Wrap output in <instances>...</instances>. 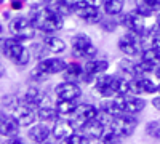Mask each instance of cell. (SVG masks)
Returning a JSON list of instances; mask_svg holds the SVG:
<instances>
[{
  "instance_id": "1",
  "label": "cell",
  "mask_w": 160,
  "mask_h": 144,
  "mask_svg": "<svg viewBox=\"0 0 160 144\" xmlns=\"http://www.w3.org/2000/svg\"><path fill=\"white\" fill-rule=\"evenodd\" d=\"M31 21L35 26V29L42 31L45 34H53L56 31H61L64 26L62 15L56 13L47 5H34L31 8Z\"/></svg>"
},
{
  "instance_id": "2",
  "label": "cell",
  "mask_w": 160,
  "mask_h": 144,
  "mask_svg": "<svg viewBox=\"0 0 160 144\" xmlns=\"http://www.w3.org/2000/svg\"><path fill=\"white\" fill-rule=\"evenodd\" d=\"M2 51L3 56L13 61L18 66H26L31 59V55L19 38H3L2 40Z\"/></svg>"
},
{
  "instance_id": "3",
  "label": "cell",
  "mask_w": 160,
  "mask_h": 144,
  "mask_svg": "<svg viewBox=\"0 0 160 144\" xmlns=\"http://www.w3.org/2000/svg\"><path fill=\"white\" fill-rule=\"evenodd\" d=\"M109 127L118 136L127 138V136H131L135 133V130L138 127V120H136L135 115H131V112H123L120 115L112 117V122H111Z\"/></svg>"
},
{
  "instance_id": "4",
  "label": "cell",
  "mask_w": 160,
  "mask_h": 144,
  "mask_svg": "<svg viewBox=\"0 0 160 144\" xmlns=\"http://www.w3.org/2000/svg\"><path fill=\"white\" fill-rule=\"evenodd\" d=\"M66 67H68V62H66L64 59H59V58H45V59H40V62L35 66V69L31 74V77L47 78V75L64 72Z\"/></svg>"
},
{
  "instance_id": "5",
  "label": "cell",
  "mask_w": 160,
  "mask_h": 144,
  "mask_svg": "<svg viewBox=\"0 0 160 144\" xmlns=\"http://www.w3.org/2000/svg\"><path fill=\"white\" fill-rule=\"evenodd\" d=\"M98 50L93 45L91 38L85 34L75 35L72 40V55L75 58H85V59H93L96 56Z\"/></svg>"
},
{
  "instance_id": "6",
  "label": "cell",
  "mask_w": 160,
  "mask_h": 144,
  "mask_svg": "<svg viewBox=\"0 0 160 144\" xmlns=\"http://www.w3.org/2000/svg\"><path fill=\"white\" fill-rule=\"evenodd\" d=\"M118 22L130 32H135L136 35L142 37L146 32V26H144V16L139 15L136 10L128 11V13H120V19Z\"/></svg>"
},
{
  "instance_id": "7",
  "label": "cell",
  "mask_w": 160,
  "mask_h": 144,
  "mask_svg": "<svg viewBox=\"0 0 160 144\" xmlns=\"http://www.w3.org/2000/svg\"><path fill=\"white\" fill-rule=\"evenodd\" d=\"M10 32L19 40H31L35 34V26L32 24L31 18L28 19V18L18 16L10 22Z\"/></svg>"
},
{
  "instance_id": "8",
  "label": "cell",
  "mask_w": 160,
  "mask_h": 144,
  "mask_svg": "<svg viewBox=\"0 0 160 144\" xmlns=\"http://www.w3.org/2000/svg\"><path fill=\"white\" fill-rule=\"evenodd\" d=\"M74 11L80 19H83L88 24H96V22H101V19H102L98 7H93V5L87 3L85 0H80Z\"/></svg>"
},
{
  "instance_id": "9",
  "label": "cell",
  "mask_w": 160,
  "mask_h": 144,
  "mask_svg": "<svg viewBox=\"0 0 160 144\" xmlns=\"http://www.w3.org/2000/svg\"><path fill=\"white\" fill-rule=\"evenodd\" d=\"M118 48L127 56H138L139 51H142L141 45H139V35H136L135 32L128 31L127 35L118 38Z\"/></svg>"
},
{
  "instance_id": "10",
  "label": "cell",
  "mask_w": 160,
  "mask_h": 144,
  "mask_svg": "<svg viewBox=\"0 0 160 144\" xmlns=\"http://www.w3.org/2000/svg\"><path fill=\"white\" fill-rule=\"evenodd\" d=\"M115 75H101L95 80V93H98L102 98H114L115 93Z\"/></svg>"
},
{
  "instance_id": "11",
  "label": "cell",
  "mask_w": 160,
  "mask_h": 144,
  "mask_svg": "<svg viewBox=\"0 0 160 144\" xmlns=\"http://www.w3.org/2000/svg\"><path fill=\"white\" fill-rule=\"evenodd\" d=\"M99 111H104L111 114L112 117L120 115L127 112V104H125V96H114V98H104L99 104Z\"/></svg>"
},
{
  "instance_id": "12",
  "label": "cell",
  "mask_w": 160,
  "mask_h": 144,
  "mask_svg": "<svg viewBox=\"0 0 160 144\" xmlns=\"http://www.w3.org/2000/svg\"><path fill=\"white\" fill-rule=\"evenodd\" d=\"M109 67V62L104 61V59H88L87 64L83 66L85 69V75H83V82H91V80H96V75L104 74Z\"/></svg>"
},
{
  "instance_id": "13",
  "label": "cell",
  "mask_w": 160,
  "mask_h": 144,
  "mask_svg": "<svg viewBox=\"0 0 160 144\" xmlns=\"http://www.w3.org/2000/svg\"><path fill=\"white\" fill-rule=\"evenodd\" d=\"M55 93L59 99H78L82 96V90H80V87L75 82L66 80V82H61L56 85Z\"/></svg>"
},
{
  "instance_id": "14",
  "label": "cell",
  "mask_w": 160,
  "mask_h": 144,
  "mask_svg": "<svg viewBox=\"0 0 160 144\" xmlns=\"http://www.w3.org/2000/svg\"><path fill=\"white\" fill-rule=\"evenodd\" d=\"M99 114V109H96L93 104H78L75 112L72 114L74 115V120L77 125H85L87 122L93 120V119H96Z\"/></svg>"
},
{
  "instance_id": "15",
  "label": "cell",
  "mask_w": 160,
  "mask_h": 144,
  "mask_svg": "<svg viewBox=\"0 0 160 144\" xmlns=\"http://www.w3.org/2000/svg\"><path fill=\"white\" fill-rule=\"evenodd\" d=\"M19 120L16 115H10V114H2V120H0V132H2V136L7 138H13V136H18L19 133Z\"/></svg>"
},
{
  "instance_id": "16",
  "label": "cell",
  "mask_w": 160,
  "mask_h": 144,
  "mask_svg": "<svg viewBox=\"0 0 160 144\" xmlns=\"http://www.w3.org/2000/svg\"><path fill=\"white\" fill-rule=\"evenodd\" d=\"M104 123L98 119H93V120H90V122H87L85 125H82V128H83V133H85V136L88 138V139H99V138H102V135H104Z\"/></svg>"
},
{
  "instance_id": "17",
  "label": "cell",
  "mask_w": 160,
  "mask_h": 144,
  "mask_svg": "<svg viewBox=\"0 0 160 144\" xmlns=\"http://www.w3.org/2000/svg\"><path fill=\"white\" fill-rule=\"evenodd\" d=\"M15 112H16V117H18L21 127H32V123L35 122V119H38L37 114L34 112V107L28 106L26 102H22Z\"/></svg>"
},
{
  "instance_id": "18",
  "label": "cell",
  "mask_w": 160,
  "mask_h": 144,
  "mask_svg": "<svg viewBox=\"0 0 160 144\" xmlns=\"http://www.w3.org/2000/svg\"><path fill=\"white\" fill-rule=\"evenodd\" d=\"M51 133H53V136H55L56 139L64 141V139H68V138L74 133V125H72V122H69V120H64V119L56 120Z\"/></svg>"
},
{
  "instance_id": "19",
  "label": "cell",
  "mask_w": 160,
  "mask_h": 144,
  "mask_svg": "<svg viewBox=\"0 0 160 144\" xmlns=\"http://www.w3.org/2000/svg\"><path fill=\"white\" fill-rule=\"evenodd\" d=\"M135 10L139 13V15H142L144 18L151 16L152 13L160 10V0H136Z\"/></svg>"
},
{
  "instance_id": "20",
  "label": "cell",
  "mask_w": 160,
  "mask_h": 144,
  "mask_svg": "<svg viewBox=\"0 0 160 144\" xmlns=\"http://www.w3.org/2000/svg\"><path fill=\"white\" fill-rule=\"evenodd\" d=\"M47 96L40 91L38 88H35V87H31V88H28V91H26V95H24V102L28 104V106H31V107H42V102H43V99H45Z\"/></svg>"
},
{
  "instance_id": "21",
  "label": "cell",
  "mask_w": 160,
  "mask_h": 144,
  "mask_svg": "<svg viewBox=\"0 0 160 144\" xmlns=\"http://www.w3.org/2000/svg\"><path fill=\"white\" fill-rule=\"evenodd\" d=\"M83 75H85V69L82 64L78 62H71L68 64V67L64 69V78L69 82H78V80H83Z\"/></svg>"
},
{
  "instance_id": "22",
  "label": "cell",
  "mask_w": 160,
  "mask_h": 144,
  "mask_svg": "<svg viewBox=\"0 0 160 144\" xmlns=\"http://www.w3.org/2000/svg\"><path fill=\"white\" fill-rule=\"evenodd\" d=\"M29 138L34 142H45L50 136V128L43 123H38V125H32V128H29Z\"/></svg>"
},
{
  "instance_id": "23",
  "label": "cell",
  "mask_w": 160,
  "mask_h": 144,
  "mask_svg": "<svg viewBox=\"0 0 160 144\" xmlns=\"http://www.w3.org/2000/svg\"><path fill=\"white\" fill-rule=\"evenodd\" d=\"M141 61L146 62V64H149L151 67H158L160 66V51L155 50L154 47L151 48H144L142 50V53H141Z\"/></svg>"
},
{
  "instance_id": "24",
  "label": "cell",
  "mask_w": 160,
  "mask_h": 144,
  "mask_svg": "<svg viewBox=\"0 0 160 144\" xmlns=\"http://www.w3.org/2000/svg\"><path fill=\"white\" fill-rule=\"evenodd\" d=\"M43 43H45V47L50 51H53V53H64L66 47H68L62 38H58L55 35H45L43 37Z\"/></svg>"
},
{
  "instance_id": "25",
  "label": "cell",
  "mask_w": 160,
  "mask_h": 144,
  "mask_svg": "<svg viewBox=\"0 0 160 144\" xmlns=\"http://www.w3.org/2000/svg\"><path fill=\"white\" fill-rule=\"evenodd\" d=\"M125 104H127V112L131 114H138L146 107V101L142 98H138V95H131V96L125 95Z\"/></svg>"
},
{
  "instance_id": "26",
  "label": "cell",
  "mask_w": 160,
  "mask_h": 144,
  "mask_svg": "<svg viewBox=\"0 0 160 144\" xmlns=\"http://www.w3.org/2000/svg\"><path fill=\"white\" fill-rule=\"evenodd\" d=\"M104 13L108 16H115V15H120L125 7V2L123 0H104Z\"/></svg>"
},
{
  "instance_id": "27",
  "label": "cell",
  "mask_w": 160,
  "mask_h": 144,
  "mask_svg": "<svg viewBox=\"0 0 160 144\" xmlns=\"http://www.w3.org/2000/svg\"><path fill=\"white\" fill-rule=\"evenodd\" d=\"M58 109H53V107H48V106H42V107H38L37 111V117H38V120L40 122H56L58 120Z\"/></svg>"
},
{
  "instance_id": "28",
  "label": "cell",
  "mask_w": 160,
  "mask_h": 144,
  "mask_svg": "<svg viewBox=\"0 0 160 144\" xmlns=\"http://www.w3.org/2000/svg\"><path fill=\"white\" fill-rule=\"evenodd\" d=\"M77 99H59L56 102V109L59 112V115H71L75 112L77 109Z\"/></svg>"
},
{
  "instance_id": "29",
  "label": "cell",
  "mask_w": 160,
  "mask_h": 144,
  "mask_svg": "<svg viewBox=\"0 0 160 144\" xmlns=\"http://www.w3.org/2000/svg\"><path fill=\"white\" fill-rule=\"evenodd\" d=\"M138 85H139L141 93H148V95L155 93V91L158 90V87L151 80V78H148V77H139L138 78Z\"/></svg>"
},
{
  "instance_id": "30",
  "label": "cell",
  "mask_w": 160,
  "mask_h": 144,
  "mask_svg": "<svg viewBox=\"0 0 160 144\" xmlns=\"http://www.w3.org/2000/svg\"><path fill=\"white\" fill-rule=\"evenodd\" d=\"M136 64L135 61H130V59H122L118 62V69L122 71L123 74L133 77V78H136Z\"/></svg>"
},
{
  "instance_id": "31",
  "label": "cell",
  "mask_w": 160,
  "mask_h": 144,
  "mask_svg": "<svg viewBox=\"0 0 160 144\" xmlns=\"http://www.w3.org/2000/svg\"><path fill=\"white\" fill-rule=\"evenodd\" d=\"M3 102H2V106L3 107H7L8 111H16L19 106H21V101H19V98L18 96H15V95H10V96H5L3 99H2Z\"/></svg>"
},
{
  "instance_id": "32",
  "label": "cell",
  "mask_w": 160,
  "mask_h": 144,
  "mask_svg": "<svg viewBox=\"0 0 160 144\" xmlns=\"http://www.w3.org/2000/svg\"><path fill=\"white\" fill-rule=\"evenodd\" d=\"M146 133L154 139H160V123L158 122H149L146 125Z\"/></svg>"
},
{
  "instance_id": "33",
  "label": "cell",
  "mask_w": 160,
  "mask_h": 144,
  "mask_svg": "<svg viewBox=\"0 0 160 144\" xmlns=\"http://www.w3.org/2000/svg\"><path fill=\"white\" fill-rule=\"evenodd\" d=\"M102 142L104 144H117V142H120V139H122V136H118L115 132H112V130H109L106 135H102Z\"/></svg>"
},
{
  "instance_id": "34",
  "label": "cell",
  "mask_w": 160,
  "mask_h": 144,
  "mask_svg": "<svg viewBox=\"0 0 160 144\" xmlns=\"http://www.w3.org/2000/svg\"><path fill=\"white\" fill-rule=\"evenodd\" d=\"M64 142H68V144H85V142H88V138L85 135H80V133H72L68 139H64Z\"/></svg>"
},
{
  "instance_id": "35",
  "label": "cell",
  "mask_w": 160,
  "mask_h": 144,
  "mask_svg": "<svg viewBox=\"0 0 160 144\" xmlns=\"http://www.w3.org/2000/svg\"><path fill=\"white\" fill-rule=\"evenodd\" d=\"M101 27L104 29V31H108V32H114L115 29H117V22L115 21H112V19H101Z\"/></svg>"
},
{
  "instance_id": "36",
  "label": "cell",
  "mask_w": 160,
  "mask_h": 144,
  "mask_svg": "<svg viewBox=\"0 0 160 144\" xmlns=\"http://www.w3.org/2000/svg\"><path fill=\"white\" fill-rule=\"evenodd\" d=\"M151 47H154L155 50L160 51V29L152 34V37H151Z\"/></svg>"
},
{
  "instance_id": "37",
  "label": "cell",
  "mask_w": 160,
  "mask_h": 144,
  "mask_svg": "<svg viewBox=\"0 0 160 144\" xmlns=\"http://www.w3.org/2000/svg\"><path fill=\"white\" fill-rule=\"evenodd\" d=\"M11 8H15V10L22 8V0H11Z\"/></svg>"
},
{
  "instance_id": "38",
  "label": "cell",
  "mask_w": 160,
  "mask_h": 144,
  "mask_svg": "<svg viewBox=\"0 0 160 144\" xmlns=\"http://www.w3.org/2000/svg\"><path fill=\"white\" fill-rule=\"evenodd\" d=\"M85 2L90 3V5H93V7H98V8H99V7L104 3V0H85Z\"/></svg>"
},
{
  "instance_id": "39",
  "label": "cell",
  "mask_w": 160,
  "mask_h": 144,
  "mask_svg": "<svg viewBox=\"0 0 160 144\" xmlns=\"http://www.w3.org/2000/svg\"><path fill=\"white\" fill-rule=\"evenodd\" d=\"M7 142H10V144H22L24 141H22L21 138H18V136H13V138H10Z\"/></svg>"
},
{
  "instance_id": "40",
  "label": "cell",
  "mask_w": 160,
  "mask_h": 144,
  "mask_svg": "<svg viewBox=\"0 0 160 144\" xmlns=\"http://www.w3.org/2000/svg\"><path fill=\"white\" fill-rule=\"evenodd\" d=\"M152 106H154L157 111H160V96H155V98L152 99Z\"/></svg>"
},
{
  "instance_id": "41",
  "label": "cell",
  "mask_w": 160,
  "mask_h": 144,
  "mask_svg": "<svg viewBox=\"0 0 160 144\" xmlns=\"http://www.w3.org/2000/svg\"><path fill=\"white\" fill-rule=\"evenodd\" d=\"M154 72H155L157 78H158V80H160V66H158V67H155V71H154Z\"/></svg>"
},
{
  "instance_id": "42",
  "label": "cell",
  "mask_w": 160,
  "mask_h": 144,
  "mask_svg": "<svg viewBox=\"0 0 160 144\" xmlns=\"http://www.w3.org/2000/svg\"><path fill=\"white\" fill-rule=\"evenodd\" d=\"M3 18H5V19L10 18V13H8V11H3Z\"/></svg>"
},
{
  "instance_id": "43",
  "label": "cell",
  "mask_w": 160,
  "mask_h": 144,
  "mask_svg": "<svg viewBox=\"0 0 160 144\" xmlns=\"http://www.w3.org/2000/svg\"><path fill=\"white\" fill-rule=\"evenodd\" d=\"M157 29H160V15L157 16Z\"/></svg>"
},
{
  "instance_id": "44",
  "label": "cell",
  "mask_w": 160,
  "mask_h": 144,
  "mask_svg": "<svg viewBox=\"0 0 160 144\" xmlns=\"http://www.w3.org/2000/svg\"><path fill=\"white\" fill-rule=\"evenodd\" d=\"M158 91H160V85H158Z\"/></svg>"
},
{
  "instance_id": "45",
  "label": "cell",
  "mask_w": 160,
  "mask_h": 144,
  "mask_svg": "<svg viewBox=\"0 0 160 144\" xmlns=\"http://www.w3.org/2000/svg\"><path fill=\"white\" fill-rule=\"evenodd\" d=\"M0 2H5V0H0Z\"/></svg>"
}]
</instances>
